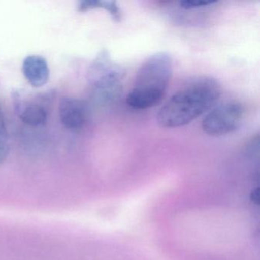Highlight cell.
<instances>
[{
  "label": "cell",
  "mask_w": 260,
  "mask_h": 260,
  "mask_svg": "<svg viewBox=\"0 0 260 260\" xmlns=\"http://www.w3.org/2000/svg\"><path fill=\"white\" fill-rule=\"evenodd\" d=\"M220 84L210 77L199 78L173 94L159 109L157 121L164 128H177L192 122L218 101Z\"/></svg>",
  "instance_id": "obj_1"
},
{
  "label": "cell",
  "mask_w": 260,
  "mask_h": 260,
  "mask_svg": "<svg viewBox=\"0 0 260 260\" xmlns=\"http://www.w3.org/2000/svg\"><path fill=\"white\" fill-rule=\"evenodd\" d=\"M173 60L170 54L159 52L144 62L127 97L131 108L139 110L150 109L165 95L173 76Z\"/></svg>",
  "instance_id": "obj_2"
},
{
  "label": "cell",
  "mask_w": 260,
  "mask_h": 260,
  "mask_svg": "<svg viewBox=\"0 0 260 260\" xmlns=\"http://www.w3.org/2000/svg\"><path fill=\"white\" fill-rule=\"evenodd\" d=\"M123 74L106 51L99 54L89 73L92 98L97 104L109 106L118 100L122 91Z\"/></svg>",
  "instance_id": "obj_3"
},
{
  "label": "cell",
  "mask_w": 260,
  "mask_h": 260,
  "mask_svg": "<svg viewBox=\"0 0 260 260\" xmlns=\"http://www.w3.org/2000/svg\"><path fill=\"white\" fill-rule=\"evenodd\" d=\"M244 115L245 109L241 103L228 102L208 112L202 121V129L210 136H223L237 130Z\"/></svg>",
  "instance_id": "obj_4"
},
{
  "label": "cell",
  "mask_w": 260,
  "mask_h": 260,
  "mask_svg": "<svg viewBox=\"0 0 260 260\" xmlns=\"http://www.w3.org/2000/svg\"><path fill=\"white\" fill-rule=\"evenodd\" d=\"M60 122L71 132H80L89 118V107L83 100L71 97L62 99L59 105Z\"/></svg>",
  "instance_id": "obj_5"
},
{
  "label": "cell",
  "mask_w": 260,
  "mask_h": 260,
  "mask_svg": "<svg viewBox=\"0 0 260 260\" xmlns=\"http://www.w3.org/2000/svg\"><path fill=\"white\" fill-rule=\"evenodd\" d=\"M15 107L21 121L30 127H38L45 125L48 121V112L43 103L37 101L25 103L15 95Z\"/></svg>",
  "instance_id": "obj_6"
},
{
  "label": "cell",
  "mask_w": 260,
  "mask_h": 260,
  "mask_svg": "<svg viewBox=\"0 0 260 260\" xmlns=\"http://www.w3.org/2000/svg\"><path fill=\"white\" fill-rule=\"evenodd\" d=\"M22 73L34 87H42L48 82L50 70L48 62L39 55L28 56L22 63Z\"/></svg>",
  "instance_id": "obj_7"
},
{
  "label": "cell",
  "mask_w": 260,
  "mask_h": 260,
  "mask_svg": "<svg viewBox=\"0 0 260 260\" xmlns=\"http://www.w3.org/2000/svg\"><path fill=\"white\" fill-rule=\"evenodd\" d=\"M103 8L109 12L115 22H119L121 19V13L119 7L115 1H98V0H85L78 5L80 12H86L92 9Z\"/></svg>",
  "instance_id": "obj_8"
},
{
  "label": "cell",
  "mask_w": 260,
  "mask_h": 260,
  "mask_svg": "<svg viewBox=\"0 0 260 260\" xmlns=\"http://www.w3.org/2000/svg\"><path fill=\"white\" fill-rule=\"evenodd\" d=\"M10 151V138L6 124L5 116L0 107V165L4 164Z\"/></svg>",
  "instance_id": "obj_9"
},
{
  "label": "cell",
  "mask_w": 260,
  "mask_h": 260,
  "mask_svg": "<svg viewBox=\"0 0 260 260\" xmlns=\"http://www.w3.org/2000/svg\"><path fill=\"white\" fill-rule=\"evenodd\" d=\"M217 1H199V0H184L179 2V7L184 10H194L203 8L216 4Z\"/></svg>",
  "instance_id": "obj_10"
}]
</instances>
